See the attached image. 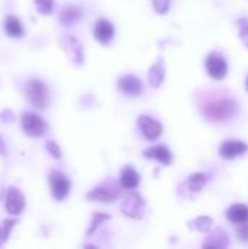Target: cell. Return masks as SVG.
I'll return each mask as SVG.
<instances>
[{
	"label": "cell",
	"mask_w": 248,
	"mask_h": 249,
	"mask_svg": "<svg viewBox=\"0 0 248 249\" xmlns=\"http://www.w3.org/2000/svg\"><path fill=\"white\" fill-rule=\"evenodd\" d=\"M237 112H238V104L232 98H222V99L212 101L203 109L205 117L215 123L231 120Z\"/></svg>",
	"instance_id": "1"
},
{
	"label": "cell",
	"mask_w": 248,
	"mask_h": 249,
	"mask_svg": "<svg viewBox=\"0 0 248 249\" xmlns=\"http://www.w3.org/2000/svg\"><path fill=\"white\" fill-rule=\"evenodd\" d=\"M26 98L32 107L38 109H44L47 107V89L39 80H29L25 89Z\"/></svg>",
	"instance_id": "2"
},
{
	"label": "cell",
	"mask_w": 248,
	"mask_h": 249,
	"mask_svg": "<svg viewBox=\"0 0 248 249\" xmlns=\"http://www.w3.org/2000/svg\"><path fill=\"white\" fill-rule=\"evenodd\" d=\"M22 128L31 137H41L47 130V123L37 114L25 112L22 115Z\"/></svg>",
	"instance_id": "3"
},
{
	"label": "cell",
	"mask_w": 248,
	"mask_h": 249,
	"mask_svg": "<svg viewBox=\"0 0 248 249\" xmlns=\"http://www.w3.org/2000/svg\"><path fill=\"white\" fill-rule=\"evenodd\" d=\"M205 64H206V70H208V73H209V76L212 79L222 80V79L227 77V74H228V63L222 55L213 53L206 58Z\"/></svg>",
	"instance_id": "4"
},
{
	"label": "cell",
	"mask_w": 248,
	"mask_h": 249,
	"mask_svg": "<svg viewBox=\"0 0 248 249\" xmlns=\"http://www.w3.org/2000/svg\"><path fill=\"white\" fill-rule=\"evenodd\" d=\"M50 185H51L53 197L58 201L64 200L70 191V181L67 179L64 174L57 172V171L50 175Z\"/></svg>",
	"instance_id": "5"
},
{
	"label": "cell",
	"mask_w": 248,
	"mask_h": 249,
	"mask_svg": "<svg viewBox=\"0 0 248 249\" xmlns=\"http://www.w3.org/2000/svg\"><path fill=\"white\" fill-rule=\"evenodd\" d=\"M248 152V144L240 140H227L219 147V156L227 160H232L238 156H243Z\"/></svg>",
	"instance_id": "6"
},
{
	"label": "cell",
	"mask_w": 248,
	"mask_h": 249,
	"mask_svg": "<svg viewBox=\"0 0 248 249\" xmlns=\"http://www.w3.org/2000/svg\"><path fill=\"white\" fill-rule=\"evenodd\" d=\"M139 128L148 140H156L162 134V124L148 115H142L137 120Z\"/></svg>",
	"instance_id": "7"
},
{
	"label": "cell",
	"mask_w": 248,
	"mask_h": 249,
	"mask_svg": "<svg viewBox=\"0 0 248 249\" xmlns=\"http://www.w3.org/2000/svg\"><path fill=\"white\" fill-rule=\"evenodd\" d=\"M6 210L9 214H20L23 207H25V197L22 196V193L18 188H9L7 196H6Z\"/></svg>",
	"instance_id": "8"
},
{
	"label": "cell",
	"mask_w": 248,
	"mask_h": 249,
	"mask_svg": "<svg viewBox=\"0 0 248 249\" xmlns=\"http://www.w3.org/2000/svg\"><path fill=\"white\" fill-rule=\"evenodd\" d=\"M142 207H143V200L140 198V196L136 193H132L130 196H127L124 198V201L121 204V212L129 217L140 219L142 217V213H140Z\"/></svg>",
	"instance_id": "9"
},
{
	"label": "cell",
	"mask_w": 248,
	"mask_h": 249,
	"mask_svg": "<svg viewBox=\"0 0 248 249\" xmlns=\"http://www.w3.org/2000/svg\"><path fill=\"white\" fill-rule=\"evenodd\" d=\"M118 88L126 93V95H130V96H136L139 93L143 92V83L140 79H137L136 76H124L118 80Z\"/></svg>",
	"instance_id": "10"
},
{
	"label": "cell",
	"mask_w": 248,
	"mask_h": 249,
	"mask_svg": "<svg viewBox=\"0 0 248 249\" xmlns=\"http://www.w3.org/2000/svg\"><path fill=\"white\" fill-rule=\"evenodd\" d=\"M229 247V238L224 229H216L213 231L203 242V248L212 249H224Z\"/></svg>",
	"instance_id": "11"
},
{
	"label": "cell",
	"mask_w": 248,
	"mask_h": 249,
	"mask_svg": "<svg viewBox=\"0 0 248 249\" xmlns=\"http://www.w3.org/2000/svg\"><path fill=\"white\" fill-rule=\"evenodd\" d=\"M94 35L95 38L102 42V44H108L111 41V38L114 36V26L105 20V19H99L94 28Z\"/></svg>",
	"instance_id": "12"
},
{
	"label": "cell",
	"mask_w": 248,
	"mask_h": 249,
	"mask_svg": "<svg viewBox=\"0 0 248 249\" xmlns=\"http://www.w3.org/2000/svg\"><path fill=\"white\" fill-rule=\"evenodd\" d=\"M145 156L148 159H155V160L161 162L162 165H170L172 162L171 150L168 147H165V146H155V147L146 149Z\"/></svg>",
	"instance_id": "13"
},
{
	"label": "cell",
	"mask_w": 248,
	"mask_h": 249,
	"mask_svg": "<svg viewBox=\"0 0 248 249\" xmlns=\"http://www.w3.org/2000/svg\"><path fill=\"white\" fill-rule=\"evenodd\" d=\"M227 219L235 225L248 222V206L246 204H234L227 210Z\"/></svg>",
	"instance_id": "14"
},
{
	"label": "cell",
	"mask_w": 248,
	"mask_h": 249,
	"mask_svg": "<svg viewBox=\"0 0 248 249\" xmlns=\"http://www.w3.org/2000/svg\"><path fill=\"white\" fill-rule=\"evenodd\" d=\"M117 197H118V193H117V191L110 190V188H104V187L95 188V190H92V191L88 194V200H92V201H102V203L114 201Z\"/></svg>",
	"instance_id": "15"
},
{
	"label": "cell",
	"mask_w": 248,
	"mask_h": 249,
	"mask_svg": "<svg viewBox=\"0 0 248 249\" xmlns=\"http://www.w3.org/2000/svg\"><path fill=\"white\" fill-rule=\"evenodd\" d=\"M120 182H121L123 188H126V190H134V188H137L139 184H140V177H139V174H137L134 169L126 168V169L121 172Z\"/></svg>",
	"instance_id": "16"
},
{
	"label": "cell",
	"mask_w": 248,
	"mask_h": 249,
	"mask_svg": "<svg viewBox=\"0 0 248 249\" xmlns=\"http://www.w3.org/2000/svg\"><path fill=\"white\" fill-rule=\"evenodd\" d=\"M164 77H165V69H164L162 60H159L149 70V83H151V86H153V88L161 86L162 82H164Z\"/></svg>",
	"instance_id": "17"
},
{
	"label": "cell",
	"mask_w": 248,
	"mask_h": 249,
	"mask_svg": "<svg viewBox=\"0 0 248 249\" xmlns=\"http://www.w3.org/2000/svg\"><path fill=\"white\" fill-rule=\"evenodd\" d=\"M4 31L9 36L12 38H19L23 35V28H22V23L19 22L18 18L9 15L6 18V22H4Z\"/></svg>",
	"instance_id": "18"
},
{
	"label": "cell",
	"mask_w": 248,
	"mask_h": 249,
	"mask_svg": "<svg viewBox=\"0 0 248 249\" xmlns=\"http://www.w3.org/2000/svg\"><path fill=\"white\" fill-rule=\"evenodd\" d=\"M208 175L203 172H196L191 174L187 179V187L190 188L191 193H200L203 190V187L208 184Z\"/></svg>",
	"instance_id": "19"
},
{
	"label": "cell",
	"mask_w": 248,
	"mask_h": 249,
	"mask_svg": "<svg viewBox=\"0 0 248 249\" xmlns=\"http://www.w3.org/2000/svg\"><path fill=\"white\" fill-rule=\"evenodd\" d=\"M212 219L209 216H200V217H196L194 220L189 222V228L191 231H197V232H202V233H206L212 229Z\"/></svg>",
	"instance_id": "20"
},
{
	"label": "cell",
	"mask_w": 248,
	"mask_h": 249,
	"mask_svg": "<svg viewBox=\"0 0 248 249\" xmlns=\"http://www.w3.org/2000/svg\"><path fill=\"white\" fill-rule=\"evenodd\" d=\"M79 19H80V12L76 7H64L60 13V22L66 26L73 25Z\"/></svg>",
	"instance_id": "21"
},
{
	"label": "cell",
	"mask_w": 248,
	"mask_h": 249,
	"mask_svg": "<svg viewBox=\"0 0 248 249\" xmlns=\"http://www.w3.org/2000/svg\"><path fill=\"white\" fill-rule=\"evenodd\" d=\"M67 39H69L70 50L73 51V53H72V58H73L77 64L82 63V60H83V48H82L80 42H79L75 36H69Z\"/></svg>",
	"instance_id": "22"
},
{
	"label": "cell",
	"mask_w": 248,
	"mask_h": 249,
	"mask_svg": "<svg viewBox=\"0 0 248 249\" xmlns=\"http://www.w3.org/2000/svg\"><path fill=\"white\" fill-rule=\"evenodd\" d=\"M238 26V36L243 41V44L248 48V18H240L235 20Z\"/></svg>",
	"instance_id": "23"
},
{
	"label": "cell",
	"mask_w": 248,
	"mask_h": 249,
	"mask_svg": "<svg viewBox=\"0 0 248 249\" xmlns=\"http://www.w3.org/2000/svg\"><path fill=\"white\" fill-rule=\"evenodd\" d=\"M15 223H16L15 220H4L0 225V245H3L7 241V238H9V235H10Z\"/></svg>",
	"instance_id": "24"
},
{
	"label": "cell",
	"mask_w": 248,
	"mask_h": 249,
	"mask_svg": "<svg viewBox=\"0 0 248 249\" xmlns=\"http://www.w3.org/2000/svg\"><path fill=\"white\" fill-rule=\"evenodd\" d=\"M35 7L41 15H50L54 9V0H34Z\"/></svg>",
	"instance_id": "25"
},
{
	"label": "cell",
	"mask_w": 248,
	"mask_h": 249,
	"mask_svg": "<svg viewBox=\"0 0 248 249\" xmlns=\"http://www.w3.org/2000/svg\"><path fill=\"white\" fill-rule=\"evenodd\" d=\"M110 219V216L108 214H104V213H96L95 216H94V219H92V223H91V229H89V232H88V235H91L96 228H98V225L99 223H102L104 220H108Z\"/></svg>",
	"instance_id": "26"
},
{
	"label": "cell",
	"mask_w": 248,
	"mask_h": 249,
	"mask_svg": "<svg viewBox=\"0 0 248 249\" xmlns=\"http://www.w3.org/2000/svg\"><path fill=\"white\" fill-rule=\"evenodd\" d=\"M153 1V7L159 15H164L168 12L170 9V0H152Z\"/></svg>",
	"instance_id": "27"
},
{
	"label": "cell",
	"mask_w": 248,
	"mask_h": 249,
	"mask_svg": "<svg viewBox=\"0 0 248 249\" xmlns=\"http://www.w3.org/2000/svg\"><path fill=\"white\" fill-rule=\"evenodd\" d=\"M237 236L241 242H246L248 244V223H240V226L237 228Z\"/></svg>",
	"instance_id": "28"
},
{
	"label": "cell",
	"mask_w": 248,
	"mask_h": 249,
	"mask_svg": "<svg viewBox=\"0 0 248 249\" xmlns=\"http://www.w3.org/2000/svg\"><path fill=\"white\" fill-rule=\"evenodd\" d=\"M45 149L50 152V155L53 156V158H56V159H60L61 158V150H60V147L54 143V142H47L45 143Z\"/></svg>",
	"instance_id": "29"
},
{
	"label": "cell",
	"mask_w": 248,
	"mask_h": 249,
	"mask_svg": "<svg viewBox=\"0 0 248 249\" xmlns=\"http://www.w3.org/2000/svg\"><path fill=\"white\" fill-rule=\"evenodd\" d=\"M0 155L6 156V144H4V140L1 139V136H0Z\"/></svg>",
	"instance_id": "30"
},
{
	"label": "cell",
	"mask_w": 248,
	"mask_h": 249,
	"mask_svg": "<svg viewBox=\"0 0 248 249\" xmlns=\"http://www.w3.org/2000/svg\"><path fill=\"white\" fill-rule=\"evenodd\" d=\"M246 86H247V90H248V77H247V80H246Z\"/></svg>",
	"instance_id": "31"
}]
</instances>
